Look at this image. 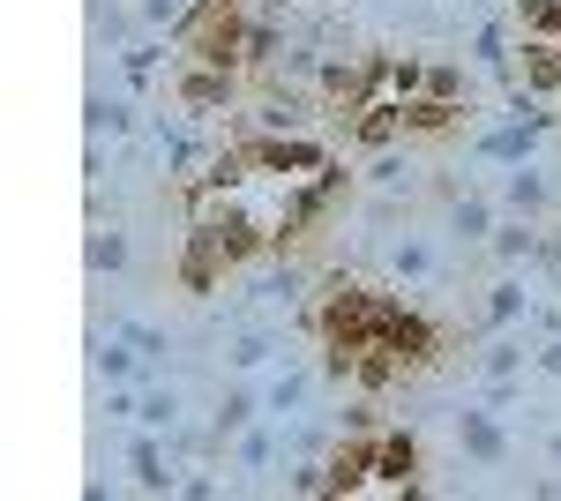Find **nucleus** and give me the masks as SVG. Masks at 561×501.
Returning a JSON list of instances; mask_svg holds the SVG:
<instances>
[{
  "instance_id": "f257e3e1",
  "label": "nucleus",
  "mask_w": 561,
  "mask_h": 501,
  "mask_svg": "<svg viewBox=\"0 0 561 501\" xmlns=\"http://www.w3.org/2000/svg\"><path fill=\"white\" fill-rule=\"evenodd\" d=\"M240 45H248V31H240V8H232V0H203V8L187 15V53H195L203 68H232Z\"/></svg>"
},
{
  "instance_id": "f03ea898",
  "label": "nucleus",
  "mask_w": 561,
  "mask_h": 501,
  "mask_svg": "<svg viewBox=\"0 0 561 501\" xmlns=\"http://www.w3.org/2000/svg\"><path fill=\"white\" fill-rule=\"evenodd\" d=\"M517 76L531 98H561V38H524L517 45Z\"/></svg>"
},
{
  "instance_id": "7ed1b4c3",
  "label": "nucleus",
  "mask_w": 561,
  "mask_h": 501,
  "mask_svg": "<svg viewBox=\"0 0 561 501\" xmlns=\"http://www.w3.org/2000/svg\"><path fill=\"white\" fill-rule=\"evenodd\" d=\"M524 38H561V0H517Z\"/></svg>"
}]
</instances>
